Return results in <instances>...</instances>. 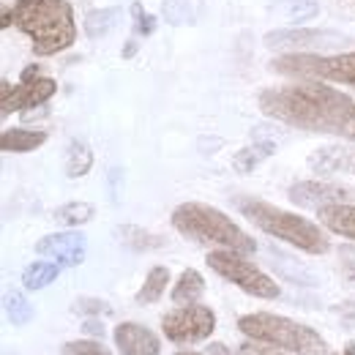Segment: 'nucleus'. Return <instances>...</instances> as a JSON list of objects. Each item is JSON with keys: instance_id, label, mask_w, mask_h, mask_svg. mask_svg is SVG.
I'll return each instance as SVG.
<instances>
[{"instance_id": "1", "label": "nucleus", "mask_w": 355, "mask_h": 355, "mask_svg": "<svg viewBox=\"0 0 355 355\" xmlns=\"http://www.w3.org/2000/svg\"><path fill=\"white\" fill-rule=\"evenodd\" d=\"M260 110L268 118L322 134H347L355 115V98L320 80H301L260 93Z\"/></svg>"}, {"instance_id": "2", "label": "nucleus", "mask_w": 355, "mask_h": 355, "mask_svg": "<svg viewBox=\"0 0 355 355\" xmlns=\"http://www.w3.org/2000/svg\"><path fill=\"white\" fill-rule=\"evenodd\" d=\"M14 25L31 39L33 55H55L77 42L74 8L66 0H17Z\"/></svg>"}, {"instance_id": "3", "label": "nucleus", "mask_w": 355, "mask_h": 355, "mask_svg": "<svg viewBox=\"0 0 355 355\" xmlns=\"http://www.w3.org/2000/svg\"><path fill=\"white\" fill-rule=\"evenodd\" d=\"M173 227L183 238L205 246H219L238 254H254L257 243L249 232H243L230 216H224L219 208H211L205 202H183L173 211Z\"/></svg>"}, {"instance_id": "4", "label": "nucleus", "mask_w": 355, "mask_h": 355, "mask_svg": "<svg viewBox=\"0 0 355 355\" xmlns=\"http://www.w3.org/2000/svg\"><path fill=\"white\" fill-rule=\"evenodd\" d=\"M238 208L241 214L260 227L263 232L301 249V252H309V254H325L331 249V241L328 235L320 230V224L309 222L298 214H290V211H282L270 202H263V200H252V197H243L238 200Z\"/></svg>"}, {"instance_id": "5", "label": "nucleus", "mask_w": 355, "mask_h": 355, "mask_svg": "<svg viewBox=\"0 0 355 355\" xmlns=\"http://www.w3.org/2000/svg\"><path fill=\"white\" fill-rule=\"evenodd\" d=\"M241 334H246L249 339L266 342L273 347H282L287 353L295 355H325L328 345L325 339L304 322H295L290 317L282 314H270V311H254V314H243L238 320Z\"/></svg>"}, {"instance_id": "6", "label": "nucleus", "mask_w": 355, "mask_h": 355, "mask_svg": "<svg viewBox=\"0 0 355 355\" xmlns=\"http://www.w3.org/2000/svg\"><path fill=\"white\" fill-rule=\"evenodd\" d=\"M270 69L287 77L301 80H325L355 85V52L345 55H314V52H287L270 60Z\"/></svg>"}, {"instance_id": "7", "label": "nucleus", "mask_w": 355, "mask_h": 355, "mask_svg": "<svg viewBox=\"0 0 355 355\" xmlns=\"http://www.w3.org/2000/svg\"><path fill=\"white\" fill-rule=\"evenodd\" d=\"M205 263L214 268L222 279L232 282L235 287H241L246 295L266 298V301L279 298V284L268 273H263L254 263H249L246 254H238V252H230V249H216V252L208 254Z\"/></svg>"}, {"instance_id": "8", "label": "nucleus", "mask_w": 355, "mask_h": 355, "mask_svg": "<svg viewBox=\"0 0 355 355\" xmlns=\"http://www.w3.org/2000/svg\"><path fill=\"white\" fill-rule=\"evenodd\" d=\"M216 328V314L208 306L200 304H186L178 309L167 311L162 317V331L170 342L175 345H197L205 342Z\"/></svg>"}, {"instance_id": "9", "label": "nucleus", "mask_w": 355, "mask_h": 355, "mask_svg": "<svg viewBox=\"0 0 355 355\" xmlns=\"http://www.w3.org/2000/svg\"><path fill=\"white\" fill-rule=\"evenodd\" d=\"M347 39L334 33V31H306V28H295V31H270L266 36V46L287 55V52H317V49H336L345 46Z\"/></svg>"}, {"instance_id": "10", "label": "nucleus", "mask_w": 355, "mask_h": 355, "mask_svg": "<svg viewBox=\"0 0 355 355\" xmlns=\"http://www.w3.org/2000/svg\"><path fill=\"white\" fill-rule=\"evenodd\" d=\"M58 90V83L49 77H36V80H22L17 88H11L8 83H3V101L0 110L3 115L19 112V110H31V107H42L46 104Z\"/></svg>"}, {"instance_id": "11", "label": "nucleus", "mask_w": 355, "mask_h": 355, "mask_svg": "<svg viewBox=\"0 0 355 355\" xmlns=\"http://www.w3.org/2000/svg\"><path fill=\"white\" fill-rule=\"evenodd\" d=\"M36 252L42 257L55 260L60 268H77L85 260V235L83 232H52L36 243Z\"/></svg>"}, {"instance_id": "12", "label": "nucleus", "mask_w": 355, "mask_h": 355, "mask_svg": "<svg viewBox=\"0 0 355 355\" xmlns=\"http://www.w3.org/2000/svg\"><path fill=\"white\" fill-rule=\"evenodd\" d=\"M287 197H290V202H295L298 208L320 211V208L334 205V202H347V200H350V191H347L345 186H336V183L301 180V183H293V186H290Z\"/></svg>"}, {"instance_id": "13", "label": "nucleus", "mask_w": 355, "mask_h": 355, "mask_svg": "<svg viewBox=\"0 0 355 355\" xmlns=\"http://www.w3.org/2000/svg\"><path fill=\"white\" fill-rule=\"evenodd\" d=\"M115 347L121 355H159L162 353V345H159V336L139 325V322H121L115 328Z\"/></svg>"}, {"instance_id": "14", "label": "nucleus", "mask_w": 355, "mask_h": 355, "mask_svg": "<svg viewBox=\"0 0 355 355\" xmlns=\"http://www.w3.org/2000/svg\"><path fill=\"white\" fill-rule=\"evenodd\" d=\"M309 167L320 175L331 173H355V150H347L342 145L320 148L309 156Z\"/></svg>"}, {"instance_id": "15", "label": "nucleus", "mask_w": 355, "mask_h": 355, "mask_svg": "<svg viewBox=\"0 0 355 355\" xmlns=\"http://www.w3.org/2000/svg\"><path fill=\"white\" fill-rule=\"evenodd\" d=\"M320 222L331 232L355 241V205L350 202H334V205L320 208Z\"/></svg>"}, {"instance_id": "16", "label": "nucleus", "mask_w": 355, "mask_h": 355, "mask_svg": "<svg viewBox=\"0 0 355 355\" xmlns=\"http://www.w3.org/2000/svg\"><path fill=\"white\" fill-rule=\"evenodd\" d=\"M200 14H202V0H164L162 3V17L173 28L194 25Z\"/></svg>"}, {"instance_id": "17", "label": "nucleus", "mask_w": 355, "mask_h": 355, "mask_svg": "<svg viewBox=\"0 0 355 355\" xmlns=\"http://www.w3.org/2000/svg\"><path fill=\"white\" fill-rule=\"evenodd\" d=\"M46 142V132H33V129H8L0 137V148L6 153H31Z\"/></svg>"}, {"instance_id": "18", "label": "nucleus", "mask_w": 355, "mask_h": 355, "mask_svg": "<svg viewBox=\"0 0 355 355\" xmlns=\"http://www.w3.org/2000/svg\"><path fill=\"white\" fill-rule=\"evenodd\" d=\"M273 153H276V142L260 139V142L246 145L243 150H238V153L232 156V167H235L238 173H252L254 167H260L268 156H273Z\"/></svg>"}, {"instance_id": "19", "label": "nucleus", "mask_w": 355, "mask_h": 355, "mask_svg": "<svg viewBox=\"0 0 355 355\" xmlns=\"http://www.w3.org/2000/svg\"><path fill=\"white\" fill-rule=\"evenodd\" d=\"M270 8H273V14H279L282 19L293 22V25L309 22L320 14V6L314 0H273Z\"/></svg>"}, {"instance_id": "20", "label": "nucleus", "mask_w": 355, "mask_h": 355, "mask_svg": "<svg viewBox=\"0 0 355 355\" xmlns=\"http://www.w3.org/2000/svg\"><path fill=\"white\" fill-rule=\"evenodd\" d=\"M202 293H205V282H202V276H200L194 268H186V270L180 273V279L175 282V287H173V301H175L178 306L197 304Z\"/></svg>"}, {"instance_id": "21", "label": "nucleus", "mask_w": 355, "mask_h": 355, "mask_svg": "<svg viewBox=\"0 0 355 355\" xmlns=\"http://www.w3.org/2000/svg\"><path fill=\"white\" fill-rule=\"evenodd\" d=\"M123 19V11L121 8H93L85 17V33L98 39V36H107L118 28V22Z\"/></svg>"}, {"instance_id": "22", "label": "nucleus", "mask_w": 355, "mask_h": 355, "mask_svg": "<svg viewBox=\"0 0 355 355\" xmlns=\"http://www.w3.org/2000/svg\"><path fill=\"white\" fill-rule=\"evenodd\" d=\"M167 282H170V270H167V268L164 266L150 268V273L145 276V284H142V287H139V293H137V304H139V306L156 304V301L164 295Z\"/></svg>"}, {"instance_id": "23", "label": "nucleus", "mask_w": 355, "mask_h": 355, "mask_svg": "<svg viewBox=\"0 0 355 355\" xmlns=\"http://www.w3.org/2000/svg\"><path fill=\"white\" fill-rule=\"evenodd\" d=\"M90 167H93V153H90V148L85 142L74 139V142L69 145V153H66V175L83 178L90 173Z\"/></svg>"}, {"instance_id": "24", "label": "nucleus", "mask_w": 355, "mask_h": 355, "mask_svg": "<svg viewBox=\"0 0 355 355\" xmlns=\"http://www.w3.org/2000/svg\"><path fill=\"white\" fill-rule=\"evenodd\" d=\"M60 273L58 263H31L22 273V284L25 290H44L46 284H52Z\"/></svg>"}, {"instance_id": "25", "label": "nucleus", "mask_w": 355, "mask_h": 355, "mask_svg": "<svg viewBox=\"0 0 355 355\" xmlns=\"http://www.w3.org/2000/svg\"><path fill=\"white\" fill-rule=\"evenodd\" d=\"M118 235H121V241H123L129 249H134V252H150V249L164 246V241H162L159 235H150V232H145L142 227H134V224L118 227Z\"/></svg>"}, {"instance_id": "26", "label": "nucleus", "mask_w": 355, "mask_h": 355, "mask_svg": "<svg viewBox=\"0 0 355 355\" xmlns=\"http://www.w3.org/2000/svg\"><path fill=\"white\" fill-rule=\"evenodd\" d=\"M93 205L90 202H66L55 211V222L63 224V227H80V224H88L93 219Z\"/></svg>"}, {"instance_id": "27", "label": "nucleus", "mask_w": 355, "mask_h": 355, "mask_svg": "<svg viewBox=\"0 0 355 355\" xmlns=\"http://www.w3.org/2000/svg\"><path fill=\"white\" fill-rule=\"evenodd\" d=\"M6 311H8V320L14 322V325H25L31 317H33V306L28 304V298L22 295V293H8L6 295Z\"/></svg>"}, {"instance_id": "28", "label": "nucleus", "mask_w": 355, "mask_h": 355, "mask_svg": "<svg viewBox=\"0 0 355 355\" xmlns=\"http://www.w3.org/2000/svg\"><path fill=\"white\" fill-rule=\"evenodd\" d=\"M66 355H112L101 342H93V339H77V342H69L63 347Z\"/></svg>"}, {"instance_id": "29", "label": "nucleus", "mask_w": 355, "mask_h": 355, "mask_svg": "<svg viewBox=\"0 0 355 355\" xmlns=\"http://www.w3.org/2000/svg\"><path fill=\"white\" fill-rule=\"evenodd\" d=\"M132 17H134V33L137 36H150L156 31V17L145 14L139 3H132Z\"/></svg>"}, {"instance_id": "30", "label": "nucleus", "mask_w": 355, "mask_h": 355, "mask_svg": "<svg viewBox=\"0 0 355 355\" xmlns=\"http://www.w3.org/2000/svg\"><path fill=\"white\" fill-rule=\"evenodd\" d=\"M71 309L80 314H112V306L101 298H77Z\"/></svg>"}, {"instance_id": "31", "label": "nucleus", "mask_w": 355, "mask_h": 355, "mask_svg": "<svg viewBox=\"0 0 355 355\" xmlns=\"http://www.w3.org/2000/svg\"><path fill=\"white\" fill-rule=\"evenodd\" d=\"M241 355H287V350L266 345V342H257V339H249V342L241 347Z\"/></svg>"}, {"instance_id": "32", "label": "nucleus", "mask_w": 355, "mask_h": 355, "mask_svg": "<svg viewBox=\"0 0 355 355\" xmlns=\"http://www.w3.org/2000/svg\"><path fill=\"white\" fill-rule=\"evenodd\" d=\"M336 8H342L345 14H350V17H355V0H331Z\"/></svg>"}, {"instance_id": "33", "label": "nucleus", "mask_w": 355, "mask_h": 355, "mask_svg": "<svg viewBox=\"0 0 355 355\" xmlns=\"http://www.w3.org/2000/svg\"><path fill=\"white\" fill-rule=\"evenodd\" d=\"M208 355H232V353H230L224 345H219V342H216V345H211V347H208Z\"/></svg>"}, {"instance_id": "34", "label": "nucleus", "mask_w": 355, "mask_h": 355, "mask_svg": "<svg viewBox=\"0 0 355 355\" xmlns=\"http://www.w3.org/2000/svg\"><path fill=\"white\" fill-rule=\"evenodd\" d=\"M11 19H14V8H6V11H3V28H8Z\"/></svg>"}, {"instance_id": "35", "label": "nucleus", "mask_w": 355, "mask_h": 355, "mask_svg": "<svg viewBox=\"0 0 355 355\" xmlns=\"http://www.w3.org/2000/svg\"><path fill=\"white\" fill-rule=\"evenodd\" d=\"M347 268H350V282L355 284V260H347Z\"/></svg>"}, {"instance_id": "36", "label": "nucleus", "mask_w": 355, "mask_h": 355, "mask_svg": "<svg viewBox=\"0 0 355 355\" xmlns=\"http://www.w3.org/2000/svg\"><path fill=\"white\" fill-rule=\"evenodd\" d=\"M347 137H353L355 139V115H353V121H350V126H347Z\"/></svg>"}, {"instance_id": "37", "label": "nucleus", "mask_w": 355, "mask_h": 355, "mask_svg": "<svg viewBox=\"0 0 355 355\" xmlns=\"http://www.w3.org/2000/svg\"><path fill=\"white\" fill-rule=\"evenodd\" d=\"M342 355H355V342H350V345L345 347V353H342Z\"/></svg>"}, {"instance_id": "38", "label": "nucleus", "mask_w": 355, "mask_h": 355, "mask_svg": "<svg viewBox=\"0 0 355 355\" xmlns=\"http://www.w3.org/2000/svg\"><path fill=\"white\" fill-rule=\"evenodd\" d=\"M175 355H200V353H189V350H186V353H175Z\"/></svg>"}]
</instances>
